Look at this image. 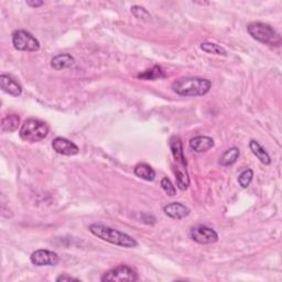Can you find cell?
I'll return each mask as SVG.
<instances>
[{
  "label": "cell",
  "mask_w": 282,
  "mask_h": 282,
  "mask_svg": "<svg viewBox=\"0 0 282 282\" xmlns=\"http://www.w3.org/2000/svg\"><path fill=\"white\" fill-rule=\"evenodd\" d=\"M172 91L183 97H199L204 96L212 89L210 79L202 77H182L172 83Z\"/></svg>",
  "instance_id": "cell-1"
},
{
  "label": "cell",
  "mask_w": 282,
  "mask_h": 282,
  "mask_svg": "<svg viewBox=\"0 0 282 282\" xmlns=\"http://www.w3.org/2000/svg\"><path fill=\"white\" fill-rule=\"evenodd\" d=\"M89 230L94 236L112 245L124 248H135L138 246L137 240L132 238L130 235L115 230V228H111L109 226L103 224H92Z\"/></svg>",
  "instance_id": "cell-2"
},
{
  "label": "cell",
  "mask_w": 282,
  "mask_h": 282,
  "mask_svg": "<svg viewBox=\"0 0 282 282\" xmlns=\"http://www.w3.org/2000/svg\"><path fill=\"white\" fill-rule=\"evenodd\" d=\"M49 126L42 120L37 118H29L23 122L20 128V138L29 143H38L49 135Z\"/></svg>",
  "instance_id": "cell-3"
},
{
  "label": "cell",
  "mask_w": 282,
  "mask_h": 282,
  "mask_svg": "<svg viewBox=\"0 0 282 282\" xmlns=\"http://www.w3.org/2000/svg\"><path fill=\"white\" fill-rule=\"evenodd\" d=\"M247 31L251 38L264 44L271 46H278L281 44V37L279 33L267 23L251 22L247 25Z\"/></svg>",
  "instance_id": "cell-4"
},
{
  "label": "cell",
  "mask_w": 282,
  "mask_h": 282,
  "mask_svg": "<svg viewBox=\"0 0 282 282\" xmlns=\"http://www.w3.org/2000/svg\"><path fill=\"white\" fill-rule=\"evenodd\" d=\"M12 44L18 51L36 52L40 50L38 39L25 30H16L12 32Z\"/></svg>",
  "instance_id": "cell-5"
},
{
  "label": "cell",
  "mask_w": 282,
  "mask_h": 282,
  "mask_svg": "<svg viewBox=\"0 0 282 282\" xmlns=\"http://www.w3.org/2000/svg\"><path fill=\"white\" fill-rule=\"evenodd\" d=\"M138 280L137 272L127 265H118L104 273L102 281H118V282H133Z\"/></svg>",
  "instance_id": "cell-6"
},
{
  "label": "cell",
  "mask_w": 282,
  "mask_h": 282,
  "mask_svg": "<svg viewBox=\"0 0 282 282\" xmlns=\"http://www.w3.org/2000/svg\"><path fill=\"white\" fill-rule=\"evenodd\" d=\"M190 237L198 244H214L218 240V235L213 228L204 225H198L191 228Z\"/></svg>",
  "instance_id": "cell-7"
},
{
  "label": "cell",
  "mask_w": 282,
  "mask_h": 282,
  "mask_svg": "<svg viewBox=\"0 0 282 282\" xmlns=\"http://www.w3.org/2000/svg\"><path fill=\"white\" fill-rule=\"evenodd\" d=\"M30 260L33 265L38 267L57 266L60 261V257L57 252L46 249H39L31 253Z\"/></svg>",
  "instance_id": "cell-8"
},
{
  "label": "cell",
  "mask_w": 282,
  "mask_h": 282,
  "mask_svg": "<svg viewBox=\"0 0 282 282\" xmlns=\"http://www.w3.org/2000/svg\"><path fill=\"white\" fill-rule=\"evenodd\" d=\"M52 148L57 153L62 156H75L79 152L78 147L75 144L62 137H58L52 141Z\"/></svg>",
  "instance_id": "cell-9"
},
{
  "label": "cell",
  "mask_w": 282,
  "mask_h": 282,
  "mask_svg": "<svg viewBox=\"0 0 282 282\" xmlns=\"http://www.w3.org/2000/svg\"><path fill=\"white\" fill-rule=\"evenodd\" d=\"M170 149L171 152L173 154L174 161L177 162V166L176 167H180V169H186V159L184 156V151H183V145L181 139L177 136H173L170 139Z\"/></svg>",
  "instance_id": "cell-10"
},
{
  "label": "cell",
  "mask_w": 282,
  "mask_h": 282,
  "mask_svg": "<svg viewBox=\"0 0 282 282\" xmlns=\"http://www.w3.org/2000/svg\"><path fill=\"white\" fill-rule=\"evenodd\" d=\"M0 87L5 93L9 94L13 97H18L22 94V86L7 74L0 75Z\"/></svg>",
  "instance_id": "cell-11"
},
{
  "label": "cell",
  "mask_w": 282,
  "mask_h": 282,
  "mask_svg": "<svg viewBox=\"0 0 282 282\" xmlns=\"http://www.w3.org/2000/svg\"><path fill=\"white\" fill-rule=\"evenodd\" d=\"M163 212L167 217L173 219H182L190 214V210L185 205L178 202H173L165 205Z\"/></svg>",
  "instance_id": "cell-12"
},
{
  "label": "cell",
  "mask_w": 282,
  "mask_h": 282,
  "mask_svg": "<svg viewBox=\"0 0 282 282\" xmlns=\"http://www.w3.org/2000/svg\"><path fill=\"white\" fill-rule=\"evenodd\" d=\"M190 147L198 153L206 152L214 147V140L207 136H198L190 140Z\"/></svg>",
  "instance_id": "cell-13"
},
{
  "label": "cell",
  "mask_w": 282,
  "mask_h": 282,
  "mask_svg": "<svg viewBox=\"0 0 282 282\" xmlns=\"http://www.w3.org/2000/svg\"><path fill=\"white\" fill-rule=\"evenodd\" d=\"M75 64V60L68 53H62L51 60V66L55 71H62L65 69H69L71 66Z\"/></svg>",
  "instance_id": "cell-14"
},
{
  "label": "cell",
  "mask_w": 282,
  "mask_h": 282,
  "mask_svg": "<svg viewBox=\"0 0 282 282\" xmlns=\"http://www.w3.org/2000/svg\"><path fill=\"white\" fill-rule=\"evenodd\" d=\"M249 148H250L251 152L259 159V161L261 163H264L265 165H269L271 163L270 156L265 150V148L261 147V145L258 143V141L250 140Z\"/></svg>",
  "instance_id": "cell-15"
},
{
  "label": "cell",
  "mask_w": 282,
  "mask_h": 282,
  "mask_svg": "<svg viewBox=\"0 0 282 282\" xmlns=\"http://www.w3.org/2000/svg\"><path fill=\"white\" fill-rule=\"evenodd\" d=\"M239 149L236 147L230 148V149L226 150L223 154H221L219 158V164L223 166H230L234 163H236V161L239 158Z\"/></svg>",
  "instance_id": "cell-16"
},
{
  "label": "cell",
  "mask_w": 282,
  "mask_h": 282,
  "mask_svg": "<svg viewBox=\"0 0 282 282\" xmlns=\"http://www.w3.org/2000/svg\"><path fill=\"white\" fill-rule=\"evenodd\" d=\"M133 172H135V174L138 178L146 181H153L156 179V171H154L152 167L147 163L137 164Z\"/></svg>",
  "instance_id": "cell-17"
},
{
  "label": "cell",
  "mask_w": 282,
  "mask_h": 282,
  "mask_svg": "<svg viewBox=\"0 0 282 282\" xmlns=\"http://www.w3.org/2000/svg\"><path fill=\"white\" fill-rule=\"evenodd\" d=\"M20 124V118L16 114L7 115L2 120V131L3 132H13L18 129Z\"/></svg>",
  "instance_id": "cell-18"
},
{
  "label": "cell",
  "mask_w": 282,
  "mask_h": 282,
  "mask_svg": "<svg viewBox=\"0 0 282 282\" xmlns=\"http://www.w3.org/2000/svg\"><path fill=\"white\" fill-rule=\"evenodd\" d=\"M174 173H176L177 184L181 191H185L190 185V178L187 174L186 169H180V167H174Z\"/></svg>",
  "instance_id": "cell-19"
},
{
  "label": "cell",
  "mask_w": 282,
  "mask_h": 282,
  "mask_svg": "<svg viewBox=\"0 0 282 282\" xmlns=\"http://www.w3.org/2000/svg\"><path fill=\"white\" fill-rule=\"evenodd\" d=\"M201 49H202L205 53H209V54H216L221 57H227V51L216 43L213 42H203L201 44Z\"/></svg>",
  "instance_id": "cell-20"
},
{
  "label": "cell",
  "mask_w": 282,
  "mask_h": 282,
  "mask_svg": "<svg viewBox=\"0 0 282 282\" xmlns=\"http://www.w3.org/2000/svg\"><path fill=\"white\" fill-rule=\"evenodd\" d=\"M164 76L165 75H164L163 71L161 70L160 66L156 65V66H153L152 69L147 70L144 73L139 74L138 77L141 79H145V80H154V79H158V78L164 77Z\"/></svg>",
  "instance_id": "cell-21"
},
{
  "label": "cell",
  "mask_w": 282,
  "mask_h": 282,
  "mask_svg": "<svg viewBox=\"0 0 282 282\" xmlns=\"http://www.w3.org/2000/svg\"><path fill=\"white\" fill-rule=\"evenodd\" d=\"M252 179H253V171L251 169H247L239 174L238 183L241 187H243V189H247V187L250 185Z\"/></svg>",
  "instance_id": "cell-22"
},
{
  "label": "cell",
  "mask_w": 282,
  "mask_h": 282,
  "mask_svg": "<svg viewBox=\"0 0 282 282\" xmlns=\"http://www.w3.org/2000/svg\"><path fill=\"white\" fill-rule=\"evenodd\" d=\"M131 12H132V15L135 16L136 18H138V19L148 20V19L151 18L150 12L148 11L147 9H145L144 7H140V6H133V7H131Z\"/></svg>",
  "instance_id": "cell-23"
},
{
  "label": "cell",
  "mask_w": 282,
  "mask_h": 282,
  "mask_svg": "<svg viewBox=\"0 0 282 282\" xmlns=\"http://www.w3.org/2000/svg\"><path fill=\"white\" fill-rule=\"evenodd\" d=\"M161 187H162L163 191L167 194L169 196H174L177 194V190L174 185L172 184L171 181L167 178H163L161 180Z\"/></svg>",
  "instance_id": "cell-24"
},
{
  "label": "cell",
  "mask_w": 282,
  "mask_h": 282,
  "mask_svg": "<svg viewBox=\"0 0 282 282\" xmlns=\"http://www.w3.org/2000/svg\"><path fill=\"white\" fill-rule=\"evenodd\" d=\"M78 280L79 279L71 277V276H69V274H61V276H59L57 278L58 282H61V281H78Z\"/></svg>",
  "instance_id": "cell-25"
},
{
  "label": "cell",
  "mask_w": 282,
  "mask_h": 282,
  "mask_svg": "<svg viewBox=\"0 0 282 282\" xmlns=\"http://www.w3.org/2000/svg\"><path fill=\"white\" fill-rule=\"evenodd\" d=\"M26 5L32 8H38V7H41L44 5L43 2H38V0H26Z\"/></svg>",
  "instance_id": "cell-26"
}]
</instances>
